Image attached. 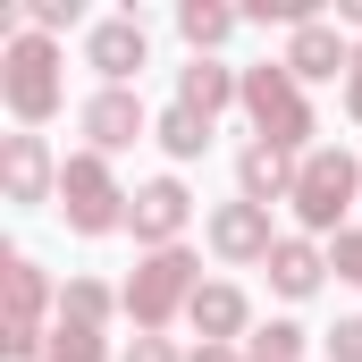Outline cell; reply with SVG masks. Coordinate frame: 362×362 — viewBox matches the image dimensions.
Masks as SVG:
<instances>
[{
    "label": "cell",
    "instance_id": "6da1fadb",
    "mask_svg": "<svg viewBox=\"0 0 362 362\" xmlns=\"http://www.w3.org/2000/svg\"><path fill=\"white\" fill-rule=\"evenodd\" d=\"M346 160H312V177H303V211H312V219H329V211H337V202H346Z\"/></svg>",
    "mask_w": 362,
    "mask_h": 362
},
{
    "label": "cell",
    "instance_id": "7a4b0ae2",
    "mask_svg": "<svg viewBox=\"0 0 362 362\" xmlns=\"http://www.w3.org/2000/svg\"><path fill=\"white\" fill-rule=\"evenodd\" d=\"M93 59H101L110 76H127V68H144V34H135V25H101V42H93Z\"/></svg>",
    "mask_w": 362,
    "mask_h": 362
},
{
    "label": "cell",
    "instance_id": "3957f363",
    "mask_svg": "<svg viewBox=\"0 0 362 362\" xmlns=\"http://www.w3.org/2000/svg\"><path fill=\"white\" fill-rule=\"evenodd\" d=\"M253 110H262V127H278V135H295V127H303L295 93H286V85H270V76H253Z\"/></svg>",
    "mask_w": 362,
    "mask_h": 362
},
{
    "label": "cell",
    "instance_id": "277c9868",
    "mask_svg": "<svg viewBox=\"0 0 362 362\" xmlns=\"http://www.w3.org/2000/svg\"><path fill=\"white\" fill-rule=\"evenodd\" d=\"M68 194H76V219H85V228H110V185L93 177V169H76V177H68Z\"/></svg>",
    "mask_w": 362,
    "mask_h": 362
},
{
    "label": "cell",
    "instance_id": "5b68a950",
    "mask_svg": "<svg viewBox=\"0 0 362 362\" xmlns=\"http://www.w3.org/2000/svg\"><path fill=\"white\" fill-rule=\"evenodd\" d=\"M42 68H51L42 51H17V101H25V110H42V101H51V76H42Z\"/></svg>",
    "mask_w": 362,
    "mask_h": 362
},
{
    "label": "cell",
    "instance_id": "8992f818",
    "mask_svg": "<svg viewBox=\"0 0 362 362\" xmlns=\"http://www.w3.org/2000/svg\"><path fill=\"white\" fill-rule=\"evenodd\" d=\"M177 211H185L177 185H152V194H144V228H177Z\"/></svg>",
    "mask_w": 362,
    "mask_h": 362
},
{
    "label": "cell",
    "instance_id": "52a82bcc",
    "mask_svg": "<svg viewBox=\"0 0 362 362\" xmlns=\"http://www.w3.org/2000/svg\"><path fill=\"white\" fill-rule=\"evenodd\" d=\"M329 59H337L329 34H303V42H295V68H303V76H329Z\"/></svg>",
    "mask_w": 362,
    "mask_h": 362
},
{
    "label": "cell",
    "instance_id": "ba28073f",
    "mask_svg": "<svg viewBox=\"0 0 362 362\" xmlns=\"http://www.w3.org/2000/svg\"><path fill=\"white\" fill-rule=\"evenodd\" d=\"M127 127H135L127 101H101V110H93V135H101V144H127Z\"/></svg>",
    "mask_w": 362,
    "mask_h": 362
},
{
    "label": "cell",
    "instance_id": "9c48e42d",
    "mask_svg": "<svg viewBox=\"0 0 362 362\" xmlns=\"http://www.w3.org/2000/svg\"><path fill=\"white\" fill-rule=\"evenodd\" d=\"M278 286H286V295H303V286H312V253H303V245H286V253H278Z\"/></svg>",
    "mask_w": 362,
    "mask_h": 362
},
{
    "label": "cell",
    "instance_id": "30bf717a",
    "mask_svg": "<svg viewBox=\"0 0 362 362\" xmlns=\"http://www.w3.org/2000/svg\"><path fill=\"white\" fill-rule=\"evenodd\" d=\"M253 236H262V219H253V211H228V219H219V245H236V253H245Z\"/></svg>",
    "mask_w": 362,
    "mask_h": 362
},
{
    "label": "cell",
    "instance_id": "8fae6325",
    "mask_svg": "<svg viewBox=\"0 0 362 362\" xmlns=\"http://www.w3.org/2000/svg\"><path fill=\"white\" fill-rule=\"evenodd\" d=\"M219 93H228V76H219V68H194V76H185V101H202V110H211Z\"/></svg>",
    "mask_w": 362,
    "mask_h": 362
},
{
    "label": "cell",
    "instance_id": "7c38bea8",
    "mask_svg": "<svg viewBox=\"0 0 362 362\" xmlns=\"http://www.w3.org/2000/svg\"><path fill=\"white\" fill-rule=\"evenodd\" d=\"M185 34H194V42H219L228 17H219V8H185Z\"/></svg>",
    "mask_w": 362,
    "mask_h": 362
},
{
    "label": "cell",
    "instance_id": "4fadbf2b",
    "mask_svg": "<svg viewBox=\"0 0 362 362\" xmlns=\"http://www.w3.org/2000/svg\"><path fill=\"white\" fill-rule=\"evenodd\" d=\"M169 144H177V152H194V144H202V118H194V110H177V118H169Z\"/></svg>",
    "mask_w": 362,
    "mask_h": 362
},
{
    "label": "cell",
    "instance_id": "5bb4252c",
    "mask_svg": "<svg viewBox=\"0 0 362 362\" xmlns=\"http://www.w3.org/2000/svg\"><path fill=\"white\" fill-rule=\"evenodd\" d=\"M337 362H362V320H346V329H337Z\"/></svg>",
    "mask_w": 362,
    "mask_h": 362
},
{
    "label": "cell",
    "instance_id": "9a60e30c",
    "mask_svg": "<svg viewBox=\"0 0 362 362\" xmlns=\"http://www.w3.org/2000/svg\"><path fill=\"white\" fill-rule=\"evenodd\" d=\"M346 270H354V278H362V236H354V245H346Z\"/></svg>",
    "mask_w": 362,
    "mask_h": 362
}]
</instances>
